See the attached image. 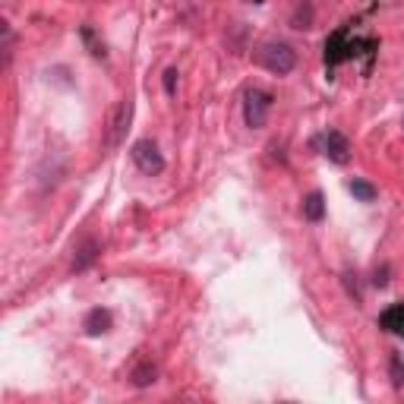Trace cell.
<instances>
[{
  "instance_id": "cell-1",
  "label": "cell",
  "mask_w": 404,
  "mask_h": 404,
  "mask_svg": "<svg viewBox=\"0 0 404 404\" xmlns=\"http://www.w3.org/2000/svg\"><path fill=\"white\" fill-rule=\"evenodd\" d=\"M256 60H259V67H265L269 73L288 76L290 69L297 67V50L290 48V44H284V41H269V44L259 48Z\"/></svg>"
},
{
  "instance_id": "cell-2",
  "label": "cell",
  "mask_w": 404,
  "mask_h": 404,
  "mask_svg": "<svg viewBox=\"0 0 404 404\" xmlns=\"http://www.w3.org/2000/svg\"><path fill=\"white\" fill-rule=\"evenodd\" d=\"M269 111H271V95L269 92H262V88H250V92L243 95V120H246L250 130L265 126Z\"/></svg>"
},
{
  "instance_id": "cell-3",
  "label": "cell",
  "mask_w": 404,
  "mask_h": 404,
  "mask_svg": "<svg viewBox=\"0 0 404 404\" xmlns=\"http://www.w3.org/2000/svg\"><path fill=\"white\" fill-rule=\"evenodd\" d=\"M130 155H133L136 168L142 170L145 177H158V174H164V155L158 152V145L152 142V139H139V142L130 149Z\"/></svg>"
},
{
  "instance_id": "cell-4",
  "label": "cell",
  "mask_w": 404,
  "mask_h": 404,
  "mask_svg": "<svg viewBox=\"0 0 404 404\" xmlns=\"http://www.w3.org/2000/svg\"><path fill=\"white\" fill-rule=\"evenodd\" d=\"M322 155L335 164H347L351 161V142H347L338 130H328L325 136H322Z\"/></svg>"
},
{
  "instance_id": "cell-5",
  "label": "cell",
  "mask_w": 404,
  "mask_h": 404,
  "mask_svg": "<svg viewBox=\"0 0 404 404\" xmlns=\"http://www.w3.org/2000/svg\"><path fill=\"white\" fill-rule=\"evenodd\" d=\"M82 328H86V335H105V332H111V313H107V309H101V307L88 309Z\"/></svg>"
},
{
  "instance_id": "cell-6",
  "label": "cell",
  "mask_w": 404,
  "mask_h": 404,
  "mask_svg": "<svg viewBox=\"0 0 404 404\" xmlns=\"http://www.w3.org/2000/svg\"><path fill=\"white\" fill-rule=\"evenodd\" d=\"M98 252H101V246L95 243V240H86V243H79V246H76V256H73V271L88 269V265L98 259Z\"/></svg>"
},
{
  "instance_id": "cell-7",
  "label": "cell",
  "mask_w": 404,
  "mask_h": 404,
  "mask_svg": "<svg viewBox=\"0 0 404 404\" xmlns=\"http://www.w3.org/2000/svg\"><path fill=\"white\" fill-rule=\"evenodd\" d=\"M303 218H307V221H322V218H325V199H322L319 189H313V193L303 199Z\"/></svg>"
},
{
  "instance_id": "cell-8",
  "label": "cell",
  "mask_w": 404,
  "mask_h": 404,
  "mask_svg": "<svg viewBox=\"0 0 404 404\" xmlns=\"http://www.w3.org/2000/svg\"><path fill=\"white\" fill-rule=\"evenodd\" d=\"M130 117H133V101L123 98L117 107V117H114V142H120L123 139V133L130 130Z\"/></svg>"
},
{
  "instance_id": "cell-9",
  "label": "cell",
  "mask_w": 404,
  "mask_h": 404,
  "mask_svg": "<svg viewBox=\"0 0 404 404\" xmlns=\"http://www.w3.org/2000/svg\"><path fill=\"white\" fill-rule=\"evenodd\" d=\"M155 376H158V370H155V363H152V360H142V363L130 372L133 385H139V389H142V385H152V382H155Z\"/></svg>"
},
{
  "instance_id": "cell-10",
  "label": "cell",
  "mask_w": 404,
  "mask_h": 404,
  "mask_svg": "<svg viewBox=\"0 0 404 404\" xmlns=\"http://www.w3.org/2000/svg\"><path fill=\"white\" fill-rule=\"evenodd\" d=\"M351 193L357 196L360 202H372L379 196V189L372 187V183H366V180H351Z\"/></svg>"
},
{
  "instance_id": "cell-11",
  "label": "cell",
  "mask_w": 404,
  "mask_h": 404,
  "mask_svg": "<svg viewBox=\"0 0 404 404\" xmlns=\"http://www.w3.org/2000/svg\"><path fill=\"white\" fill-rule=\"evenodd\" d=\"M382 325L391 328V332H401L404 335V307H395L382 316Z\"/></svg>"
},
{
  "instance_id": "cell-12",
  "label": "cell",
  "mask_w": 404,
  "mask_h": 404,
  "mask_svg": "<svg viewBox=\"0 0 404 404\" xmlns=\"http://www.w3.org/2000/svg\"><path fill=\"white\" fill-rule=\"evenodd\" d=\"M391 382H395V389H401L404 385V363H401V357L398 354H391Z\"/></svg>"
},
{
  "instance_id": "cell-13",
  "label": "cell",
  "mask_w": 404,
  "mask_h": 404,
  "mask_svg": "<svg viewBox=\"0 0 404 404\" xmlns=\"http://www.w3.org/2000/svg\"><path fill=\"white\" fill-rule=\"evenodd\" d=\"M4 63H10V57H13V29H10V22H4Z\"/></svg>"
},
{
  "instance_id": "cell-14",
  "label": "cell",
  "mask_w": 404,
  "mask_h": 404,
  "mask_svg": "<svg viewBox=\"0 0 404 404\" xmlns=\"http://www.w3.org/2000/svg\"><path fill=\"white\" fill-rule=\"evenodd\" d=\"M174 88H177V69H168L164 73V92L174 95Z\"/></svg>"
},
{
  "instance_id": "cell-15",
  "label": "cell",
  "mask_w": 404,
  "mask_h": 404,
  "mask_svg": "<svg viewBox=\"0 0 404 404\" xmlns=\"http://www.w3.org/2000/svg\"><path fill=\"white\" fill-rule=\"evenodd\" d=\"M401 123H404V120H401Z\"/></svg>"
}]
</instances>
